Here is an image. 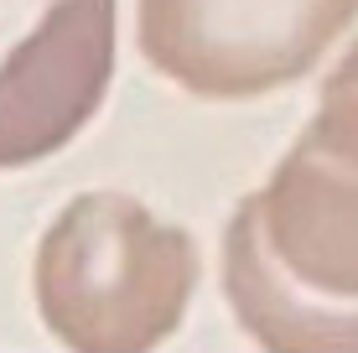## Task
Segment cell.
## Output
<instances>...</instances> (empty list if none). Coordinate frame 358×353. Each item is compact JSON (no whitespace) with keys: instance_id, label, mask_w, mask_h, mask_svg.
Wrapping results in <instances>:
<instances>
[{"instance_id":"1","label":"cell","mask_w":358,"mask_h":353,"mask_svg":"<svg viewBox=\"0 0 358 353\" xmlns=\"http://www.w3.org/2000/svg\"><path fill=\"white\" fill-rule=\"evenodd\" d=\"M197 291V245L130 192H78L36 239V317L68 353H156Z\"/></svg>"},{"instance_id":"5","label":"cell","mask_w":358,"mask_h":353,"mask_svg":"<svg viewBox=\"0 0 358 353\" xmlns=\"http://www.w3.org/2000/svg\"><path fill=\"white\" fill-rule=\"evenodd\" d=\"M218 281L239 333L260 353H358V301H327L296 281L270 254L250 198L224 224Z\"/></svg>"},{"instance_id":"4","label":"cell","mask_w":358,"mask_h":353,"mask_svg":"<svg viewBox=\"0 0 358 353\" xmlns=\"http://www.w3.org/2000/svg\"><path fill=\"white\" fill-rule=\"evenodd\" d=\"M270 254L327 301H358V156L296 130L265 187L250 192Z\"/></svg>"},{"instance_id":"3","label":"cell","mask_w":358,"mask_h":353,"mask_svg":"<svg viewBox=\"0 0 358 353\" xmlns=\"http://www.w3.org/2000/svg\"><path fill=\"white\" fill-rule=\"evenodd\" d=\"M120 0H0V172L68 151L115 83Z\"/></svg>"},{"instance_id":"6","label":"cell","mask_w":358,"mask_h":353,"mask_svg":"<svg viewBox=\"0 0 358 353\" xmlns=\"http://www.w3.org/2000/svg\"><path fill=\"white\" fill-rule=\"evenodd\" d=\"M322 83H327V89H353V94H358V36L348 42V52H343L338 63L327 68V78H322Z\"/></svg>"},{"instance_id":"2","label":"cell","mask_w":358,"mask_h":353,"mask_svg":"<svg viewBox=\"0 0 358 353\" xmlns=\"http://www.w3.org/2000/svg\"><path fill=\"white\" fill-rule=\"evenodd\" d=\"M358 21V0H135V47L166 83L239 104L291 89Z\"/></svg>"}]
</instances>
